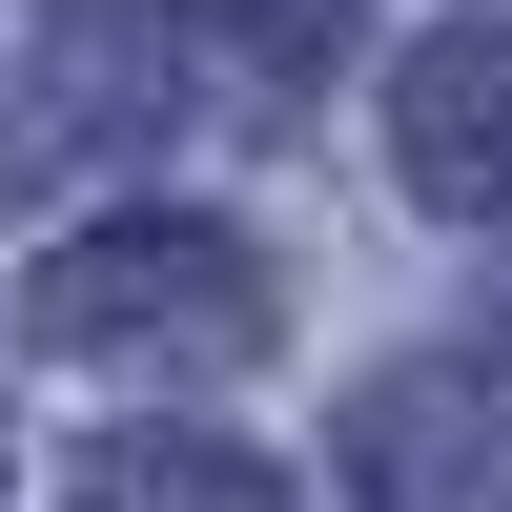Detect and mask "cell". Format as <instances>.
Returning a JSON list of instances; mask_svg holds the SVG:
<instances>
[{"mask_svg": "<svg viewBox=\"0 0 512 512\" xmlns=\"http://www.w3.org/2000/svg\"><path fill=\"white\" fill-rule=\"evenodd\" d=\"M41 328H62V349H246L267 287H246L226 226H103L62 287H41Z\"/></svg>", "mask_w": 512, "mask_h": 512, "instance_id": "obj_1", "label": "cell"}, {"mask_svg": "<svg viewBox=\"0 0 512 512\" xmlns=\"http://www.w3.org/2000/svg\"><path fill=\"white\" fill-rule=\"evenodd\" d=\"M410 185H451V205L512 185V62H492V41H451V62L410 82Z\"/></svg>", "mask_w": 512, "mask_h": 512, "instance_id": "obj_2", "label": "cell"}, {"mask_svg": "<svg viewBox=\"0 0 512 512\" xmlns=\"http://www.w3.org/2000/svg\"><path fill=\"white\" fill-rule=\"evenodd\" d=\"M103 512H267V472H226V451H205V472H164V451H123V472H103Z\"/></svg>", "mask_w": 512, "mask_h": 512, "instance_id": "obj_3", "label": "cell"}]
</instances>
